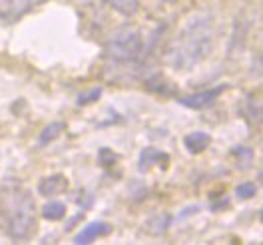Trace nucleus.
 <instances>
[{"label":"nucleus","instance_id":"1","mask_svg":"<svg viewBox=\"0 0 263 245\" xmlns=\"http://www.w3.org/2000/svg\"><path fill=\"white\" fill-rule=\"evenodd\" d=\"M215 20L208 10L187 18L165 48V62L174 70H192L201 64L214 50Z\"/></svg>","mask_w":263,"mask_h":245},{"label":"nucleus","instance_id":"2","mask_svg":"<svg viewBox=\"0 0 263 245\" xmlns=\"http://www.w3.org/2000/svg\"><path fill=\"white\" fill-rule=\"evenodd\" d=\"M12 208L6 213V235L12 241H28L36 233V205L30 192L18 190L10 196Z\"/></svg>","mask_w":263,"mask_h":245},{"label":"nucleus","instance_id":"3","mask_svg":"<svg viewBox=\"0 0 263 245\" xmlns=\"http://www.w3.org/2000/svg\"><path fill=\"white\" fill-rule=\"evenodd\" d=\"M144 54V36L134 26L118 28L106 42V58L114 64L138 62Z\"/></svg>","mask_w":263,"mask_h":245},{"label":"nucleus","instance_id":"4","mask_svg":"<svg viewBox=\"0 0 263 245\" xmlns=\"http://www.w3.org/2000/svg\"><path fill=\"white\" fill-rule=\"evenodd\" d=\"M40 2L42 0H0V18L6 22H14Z\"/></svg>","mask_w":263,"mask_h":245},{"label":"nucleus","instance_id":"5","mask_svg":"<svg viewBox=\"0 0 263 245\" xmlns=\"http://www.w3.org/2000/svg\"><path fill=\"white\" fill-rule=\"evenodd\" d=\"M221 92H223V86H217L214 90H205V92H197V94H192V96L178 98V102L185 108H192V110H203V108H210L215 100L219 98Z\"/></svg>","mask_w":263,"mask_h":245},{"label":"nucleus","instance_id":"6","mask_svg":"<svg viewBox=\"0 0 263 245\" xmlns=\"http://www.w3.org/2000/svg\"><path fill=\"white\" fill-rule=\"evenodd\" d=\"M112 231L110 228V223H106V221H94V223H90V225H86V228L74 237V243L78 245H86V243H92V241H96L98 237H104V235H108Z\"/></svg>","mask_w":263,"mask_h":245},{"label":"nucleus","instance_id":"7","mask_svg":"<svg viewBox=\"0 0 263 245\" xmlns=\"http://www.w3.org/2000/svg\"><path fill=\"white\" fill-rule=\"evenodd\" d=\"M68 190V180L64 176L56 174V176H50V178H44V180L38 183V194L44 197H54L64 194Z\"/></svg>","mask_w":263,"mask_h":245},{"label":"nucleus","instance_id":"8","mask_svg":"<svg viewBox=\"0 0 263 245\" xmlns=\"http://www.w3.org/2000/svg\"><path fill=\"white\" fill-rule=\"evenodd\" d=\"M158 162H160L162 167H165L167 162H170V156L164 154V152H160V149H156V147H144L142 149V154H140V169L142 172L149 169L154 163Z\"/></svg>","mask_w":263,"mask_h":245},{"label":"nucleus","instance_id":"9","mask_svg":"<svg viewBox=\"0 0 263 245\" xmlns=\"http://www.w3.org/2000/svg\"><path fill=\"white\" fill-rule=\"evenodd\" d=\"M212 144V136L205 131H192L183 138V146L187 147L190 154H201L205 147Z\"/></svg>","mask_w":263,"mask_h":245},{"label":"nucleus","instance_id":"10","mask_svg":"<svg viewBox=\"0 0 263 245\" xmlns=\"http://www.w3.org/2000/svg\"><path fill=\"white\" fill-rule=\"evenodd\" d=\"M246 118L253 124L263 126V92L261 94H253L246 102Z\"/></svg>","mask_w":263,"mask_h":245},{"label":"nucleus","instance_id":"11","mask_svg":"<svg viewBox=\"0 0 263 245\" xmlns=\"http://www.w3.org/2000/svg\"><path fill=\"white\" fill-rule=\"evenodd\" d=\"M106 2L114 8L118 14H122L126 18L134 16L138 12V8H140V0H106Z\"/></svg>","mask_w":263,"mask_h":245},{"label":"nucleus","instance_id":"12","mask_svg":"<svg viewBox=\"0 0 263 245\" xmlns=\"http://www.w3.org/2000/svg\"><path fill=\"white\" fill-rule=\"evenodd\" d=\"M64 122H54V124H48L44 130L40 131V138H38V144L40 146H46V144H50L52 140H56L60 134H62V130H64Z\"/></svg>","mask_w":263,"mask_h":245},{"label":"nucleus","instance_id":"13","mask_svg":"<svg viewBox=\"0 0 263 245\" xmlns=\"http://www.w3.org/2000/svg\"><path fill=\"white\" fill-rule=\"evenodd\" d=\"M66 215V205L62 201H50L42 210V217L48 221H58Z\"/></svg>","mask_w":263,"mask_h":245},{"label":"nucleus","instance_id":"14","mask_svg":"<svg viewBox=\"0 0 263 245\" xmlns=\"http://www.w3.org/2000/svg\"><path fill=\"white\" fill-rule=\"evenodd\" d=\"M170 221H172V219H170V215H165V213H158V215H154L148 223H146V228H148L149 233L160 235V233H164L165 229H167Z\"/></svg>","mask_w":263,"mask_h":245},{"label":"nucleus","instance_id":"15","mask_svg":"<svg viewBox=\"0 0 263 245\" xmlns=\"http://www.w3.org/2000/svg\"><path fill=\"white\" fill-rule=\"evenodd\" d=\"M255 194H257V187H255V183H251V181H243V183H239V185L235 187V196L239 197V199H251Z\"/></svg>","mask_w":263,"mask_h":245},{"label":"nucleus","instance_id":"16","mask_svg":"<svg viewBox=\"0 0 263 245\" xmlns=\"http://www.w3.org/2000/svg\"><path fill=\"white\" fill-rule=\"evenodd\" d=\"M98 160L102 165H112V163L118 162V156H116L110 147H102L98 154Z\"/></svg>","mask_w":263,"mask_h":245},{"label":"nucleus","instance_id":"17","mask_svg":"<svg viewBox=\"0 0 263 245\" xmlns=\"http://www.w3.org/2000/svg\"><path fill=\"white\" fill-rule=\"evenodd\" d=\"M100 96H102V88H94V90H90V92H86V94H80V98H78V104H80V106L92 104V102H96Z\"/></svg>","mask_w":263,"mask_h":245},{"label":"nucleus","instance_id":"18","mask_svg":"<svg viewBox=\"0 0 263 245\" xmlns=\"http://www.w3.org/2000/svg\"><path fill=\"white\" fill-rule=\"evenodd\" d=\"M253 74H263V42L257 48V54L253 58Z\"/></svg>","mask_w":263,"mask_h":245},{"label":"nucleus","instance_id":"19","mask_svg":"<svg viewBox=\"0 0 263 245\" xmlns=\"http://www.w3.org/2000/svg\"><path fill=\"white\" fill-rule=\"evenodd\" d=\"M160 2H174V0H160Z\"/></svg>","mask_w":263,"mask_h":245},{"label":"nucleus","instance_id":"20","mask_svg":"<svg viewBox=\"0 0 263 245\" xmlns=\"http://www.w3.org/2000/svg\"><path fill=\"white\" fill-rule=\"evenodd\" d=\"M261 219H263V212H261Z\"/></svg>","mask_w":263,"mask_h":245}]
</instances>
